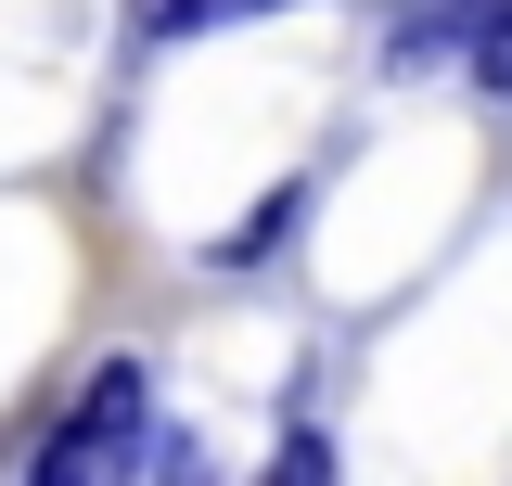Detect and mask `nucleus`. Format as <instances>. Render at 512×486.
Returning a JSON list of instances; mask_svg holds the SVG:
<instances>
[{
	"instance_id": "obj_3",
	"label": "nucleus",
	"mask_w": 512,
	"mask_h": 486,
	"mask_svg": "<svg viewBox=\"0 0 512 486\" xmlns=\"http://www.w3.org/2000/svg\"><path fill=\"white\" fill-rule=\"evenodd\" d=\"M256 13H295V0H141V39L180 52V39H205V26H256Z\"/></svg>"
},
{
	"instance_id": "obj_5",
	"label": "nucleus",
	"mask_w": 512,
	"mask_h": 486,
	"mask_svg": "<svg viewBox=\"0 0 512 486\" xmlns=\"http://www.w3.org/2000/svg\"><path fill=\"white\" fill-rule=\"evenodd\" d=\"M256 486H346V474H333V435H320V423H282V448L256 461Z\"/></svg>"
},
{
	"instance_id": "obj_2",
	"label": "nucleus",
	"mask_w": 512,
	"mask_h": 486,
	"mask_svg": "<svg viewBox=\"0 0 512 486\" xmlns=\"http://www.w3.org/2000/svg\"><path fill=\"white\" fill-rule=\"evenodd\" d=\"M474 26H487V0H397L384 64H397V77H423V64H474Z\"/></svg>"
},
{
	"instance_id": "obj_1",
	"label": "nucleus",
	"mask_w": 512,
	"mask_h": 486,
	"mask_svg": "<svg viewBox=\"0 0 512 486\" xmlns=\"http://www.w3.org/2000/svg\"><path fill=\"white\" fill-rule=\"evenodd\" d=\"M154 435H167V423H154V359L116 346V359H103L52 423H39L26 486H141V474H154Z\"/></svg>"
},
{
	"instance_id": "obj_4",
	"label": "nucleus",
	"mask_w": 512,
	"mask_h": 486,
	"mask_svg": "<svg viewBox=\"0 0 512 486\" xmlns=\"http://www.w3.org/2000/svg\"><path fill=\"white\" fill-rule=\"evenodd\" d=\"M295 205H308V180H282L231 243H205V269H269V256H282V231H295Z\"/></svg>"
}]
</instances>
